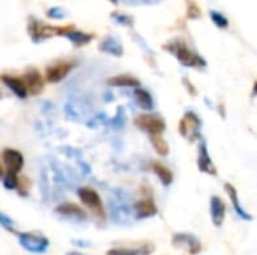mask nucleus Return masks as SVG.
<instances>
[{
  "mask_svg": "<svg viewBox=\"0 0 257 255\" xmlns=\"http://www.w3.org/2000/svg\"><path fill=\"white\" fill-rule=\"evenodd\" d=\"M176 57L178 60L185 65V66H205L206 62L196 53H193L185 44L182 42H172L169 47H167Z\"/></svg>",
  "mask_w": 257,
  "mask_h": 255,
  "instance_id": "1",
  "label": "nucleus"
},
{
  "mask_svg": "<svg viewBox=\"0 0 257 255\" xmlns=\"http://www.w3.org/2000/svg\"><path fill=\"white\" fill-rule=\"evenodd\" d=\"M136 125L151 137L161 135L166 129V122L155 114H140L136 119Z\"/></svg>",
  "mask_w": 257,
  "mask_h": 255,
  "instance_id": "2",
  "label": "nucleus"
},
{
  "mask_svg": "<svg viewBox=\"0 0 257 255\" xmlns=\"http://www.w3.org/2000/svg\"><path fill=\"white\" fill-rule=\"evenodd\" d=\"M20 237V243L21 246L29 251V252H36V254H41L47 249L48 246V240L36 233H20L18 234Z\"/></svg>",
  "mask_w": 257,
  "mask_h": 255,
  "instance_id": "3",
  "label": "nucleus"
},
{
  "mask_svg": "<svg viewBox=\"0 0 257 255\" xmlns=\"http://www.w3.org/2000/svg\"><path fill=\"white\" fill-rule=\"evenodd\" d=\"M199 128H200V119L191 111H188L179 123V132L182 134V137H187L190 141H196V138L199 137Z\"/></svg>",
  "mask_w": 257,
  "mask_h": 255,
  "instance_id": "4",
  "label": "nucleus"
},
{
  "mask_svg": "<svg viewBox=\"0 0 257 255\" xmlns=\"http://www.w3.org/2000/svg\"><path fill=\"white\" fill-rule=\"evenodd\" d=\"M77 194H78L80 201H81L84 206H87L89 209H92L93 212H101V210H102L101 197H99V194H98L95 189L84 186V188H80Z\"/></svg>",
  "mask_w": 257,
  "mask_h": 255,
  "instance_id": "5",
  "label": "nucleus"
},
{
  "mask_svg": "<svg viewBox=\"0 0 257 255\" xmlns=\"http://www.w3.org/2000/svg\"><path fill=\"white\" fill-rule=\"evenodd\" d=\"M3 162L6 167V173H14V174H18L24 165L23 155L14 149H5L3 150Z\"/></svg>",
  "mask_w": 257,
  "mask_h": 255,
  "instance_id": "6",
  "label": "nucleus"
},
{
  "mask_svg": "<svg viewBox=\"0 0 257 255\" xmlns=\"http://www.w3.org/2000/svg\"><path fill=\"white\" fill-rule=\"evenodd\" d=\"M72 68H74V65L69 63V62H57V63L48 66L47 72H45L47 81L48 83H59V81H62L71 72Z\"/></svg>",
  "mask_w": 257,
  "mask_h": 255,
  "instance_id": "7",
  "label": "nucleus"
},
{
  "mask_svg": "<svg viewBox=\"0 0 257 255\" xmlns=\"http://www.w3.org/2000/svg\"><path fill=\"white\" fill-rule=\"evenodd\" d=\"M21 80H23V83H24V86L27 89V93H32V95H38L42 90V87H44L42 77H41V74L35 68H30L24 74V77Z\"/></svg>",
  "mask_w": 257,
  "mask_h": 255,
  "instance_id": "8",
  "label": "nucleus"
},
{
  "mask_svg": "<svg viewBox=\"0 0 257 255\" xmlns=\"http://www.w3.org/2000/svg\"><path fill=\"white\" fill-rule=\"evenodd\" d=\"M197 165H199L200 171H203V173H208V174H212V176L217 174V168H215V165H214L212 161H211V156H209V153H208V149H206L205 141H202L200 146H199Z\"/></svg>",
  "mask_w": 257,
  "mask_h": 255,
  "instance_id": "9",
  "label": "nucleus"
},
{
  "mask_svg": "<svg viewBox=\"0 0 257 255\" xmlns=\"http://www.w3.org/2000/svg\"><path fill=\"white\" fill-rule=\"evenodd\" d=\"M224 215H226V206H224L223 200L218 197H212L211 198V218H212V222L215 227L223 225Z\"/></svg>",
  "mask_w": 257,
  "mask_h": 255,
  "instance_id": "10",
  "label": "nucleus"
},
{
  "mask_svg": "<svg viewBox=\"0 0 257 255\" xmlns=\"http://www.w3.org/2000/svg\"><path fill=\"white\" fill-rule=\"evenodd\" d=\"M2 81H3L5 86H8V87L11 89V92H12L14 95H17L18 98H21V99L27 98L29 93H27V89H26V86H24V83H23L21 78L11 77V75H3V77H2Z\"/></svg>",
  "mask_w": 257,
  "mask_h": 255,
  "instance_id": "11",
  "label": "nucleus"
},
{
  "mask_svg": "<svg viewBox=\"0 0 257 255\" xmlns=\"http://www.w3.org/2000/svg\"><path fill=\"white\" fill-rule=\"evenodd\" d=\"M99 50L104 51V53H107V54L116 56V57H120V56L123 54V48H122L120 42H119L116 38H113V36H107V38L101 42Z\"/></svg>",
  "mask_w": 257,
  "mask_h": 255,
  "instance_id": "12",
  "label": "nucleus"
},
{
  "mask_svg": "<svg viewBox=\"0 0 257 255\" xmlns=\"http://www.w3.org/2000/svg\"><path fill=\"white\" fill-rule=\"evenodd\" d=\"M108 86H114V87H139L140 86V81L133 77V75H116V77H111L108 78Z\"/></svg>",
  "mask_w": 257,
  "mask_h": 255,
  "instance_id": "13",
  "label": "nucleus"
},
{
  "mask_svg": "<svg viewBox=\"0 0 257 255\" xmlns=\"http://www.w3.org/2000/svg\"><path fill=\"white\" fill-rule=\"evenodd\" d=\"M136 213L140 219L143 218H151L157 213V206L151 198H145L136 204Z\"/></svg>",
  "mask_w": 257,
  "mask_h": 255,
  "instance_id": "14",
  "label": "nucleus"
},
{
  "mask_svg": "<svg viewBox=\"0 0 257 255\" xmlns=\"http://www.w3.org/2000/svg\"><path fill=\"white\" fill-rule=\"evenodd\" d=\"M134 96H136V102L139 104L140 108L148 110V111H151L154 108V99H152V96H151V93L148 90H145L142 87H137L134 90Z\"/></svg>",
  "mask_w": 257,
  "mask_h": 255,
  "instance_id": "15",
  "label": "nucleus"
},
{
  "mask_svg": "<svg viewBox=\"0 0 257 255\" xmlns=\"http://www.w3.org/2000/svg\"><path fill=\"white\" fill-rule=\"evenodd\" d=\"M56 210H57V213L65 215V216H72V218H80V219L86 218V212L81 207H78L77 204H72V203H63Z\"/></svg>",
  "mask_w": 257,
  "mask_h": 255,
  "instance_id": "16",
  "label": "nucleus"
},
{
  "mask_svg": "<svg viewBox=\"0 0 257 255\" xmlns=\"http://www.w3.org/2000/svg\"><path fill=\"white\" fill-rule=\"evenodd\" d=\"M66 39H69L74 45H84L92 41V35L84 33L81 30H69V32H60Z\"/></svg>",
  "mask_w": 257,
  "mask_h": 255,
  "instance_id": "17",
  "label": "nucleus"
},
{
  "mask_svg": "<svg viewBox=\"0 0 257 255\" xmlns=\"http://www.w3.org/2000/svg\"><path fill=\"white\" fill-rule=\"evenodd\" d=\"M226 191H227V194H229V197H230V200H232V203H233V207H235V210L238 212V215H239L242 219H251V215L247 213V212L241 207V203H239L238 192H236L235 186H232L230 183H226Z\"/></svg>",
  "mask_w": 257,
  "mask_h": 255,
  "instance_id": "18",
  "label": "nucleus"
},
{
  "mask_svg": "<svg viewBox=\"0 0 257 255\" xmlns=\"http://www.w3.org/2000/svg\"><path fill=\"white\" fill-rule=\"evenodd\" d=\"M152 170L155 171V174L160 177V180H161L166 186H169V185L173 182V173H172L167 167H164L163 164L154 162V164H152Z\"/></svg>",
  "mask_w": 257,
  "mask_h": 255,
  "instance_id": "19",
  "label": "nucleus"
},
{
  "mask_svg": "<svg viewBox=\"0 0 257 255\" xmlns=\"http://www.w3.org/2000/svg\"><path fill=\"white\" fill-rule=\"evenodd\" d=\"M151 141H152V146H154L155 152H157L160 156H167V155H169V144H167V141H166L161 135H154V137H151Z\"/></svg>",
  "mask_w": 257,
  "mask_h": 255,
  "instance_id": "20",
  "label": "nucleus"
},
{
  "mask_svg": "<svg viewBox=\"0 0 257 255\" xmlns=\"http://www.w3.org/2000/svg\"><path fill=\"white\" fill-rule=\"evenodd\" d=\"M209 15H211V20L214 21V24H215L217 27H220V29H226V27L229 26V20H227V17H226V15H223L221 12L211 11V12H209Z\"/></svg>",
  "mask_w": 257,
  "mask_h": 255,
  "instance_id": "21",
  "label": "nucleus"
},
{
  "mask_svg": "<svg viewBox=\"0 0 257 255\" xmlns=\"http://www.w3.org/2000/svg\"><path fill=\"white\" fill-rule=\"evenodd\" d=\"M3 186L6 189H15L18 188V177L14 173H6L3 177Z\"/></svg>",
  "mask_w": 257,
  "mask_h": 255,
  "instance_id": "22",
  "label": "nucleus"
},
{
  "mask_svg": "<svg viewBox=\"0 0 257 255\" xmlns=\"http://www.w3.org/2000/svg\"><path fill=\"white\" fill-rule=\"evenodd\" d=\"M111 18H114V21L119 23V24H122V26H133V23H134L133 17L125 15V14H117V12H114V14H111Z\"/></svg>",
  "mask_w": 257,
  "mask_h": 255,
  "instance_id": "23",
  "label": "nucleus"
},
{
  "mask_svg": "<svg viewBox=\"0 0 257 255\" xmlns=\"http://www.w3.org/2000/svg\"><path fill=\"white\" fill-rule=\"evenodd\" d=\"M47 15H48L50 18H53V20H60V18L65 17V12L62 11V8L54 6V8H50V9H48Z\"/></svg>",
  "mask_w": 257,
  "mask_h": 255,
  "instance_id": "24",
  "label": "nucleus"
},
{
  "mask_svg": "<svg viewBox=\"0 0 257 255\" xmlns=\"http://www.w3.org/2000/svg\"><path fill=\"white\" fill-rule=\"evenodd\" d=\"M107 255H139V251H131V249H111Z\"/></svg>",
  "mask_w": 257,
  "mask_h": 255,
  "instance_id": "25",
  "label": "nucleus"
},
{
  "mask_svg": "<svg viewBox=\"0 0 257 255\" xmlns=\"http://www.w3.org/2000/svg\"><path fill=\"white\" fill-rule=\"evenodd\" d=\"M0 225H3L5 228L11 230V228H12V225H14V222H12V219H11V218H8L6 215L0 213Z\"/></svg>",
  "mask_w": 257,
  "mask_h": 255,
  "instance_id": "26",
  "label": "nucleus"
},
{
  "mask_svg": "<svg viewBox=\"0 0 257 255\" xmlns=\"http://www.w3.org/2000/svg\"><path fill=\"white\" fill-rule=\"evenodd\" d=\"M3 177V170H2V167H0V179Z\"/></svg>",
  "mask_w": 257,
  "mask_h": 255,
  "instance_id": "27",
  "label": "nucleus"
},
{
  "mask_svg": "<svg viewBox=\"0 0 257 255\" xmlns=\"http://www.w3.org/2000/svg\"><path fill=\"white\" fill-rule=\"evenodd\" d=\"M110 2H113V3H114V5H116V3H117V0H110Z\"/></svg>",
  "mask_w": 257,
  "mask_h": 255,
  "instance_id": "28",
  "label": "nucleus"
}]
</instances>
